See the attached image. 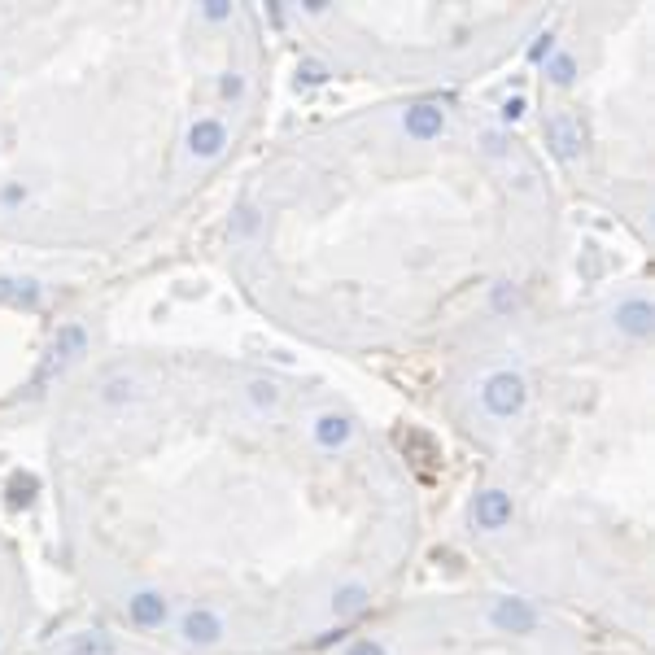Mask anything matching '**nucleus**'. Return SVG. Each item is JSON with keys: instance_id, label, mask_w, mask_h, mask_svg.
<instances>
[{"instance_id": "obj_1", "label": "nucleus", "mask_w": 655, "mask_h": 655, "mask_svg": "<svg viewBox=\"0 0 655 655\" xmlns=\"http://www.w3.org/2000/svg\"><path fill=\"white\" fill-rule=\"evenodd\" d=\"M158 481L110 533V599L171 655H319L407 586L424 494L407 455L324 376L262 359L136 372Z\"/></svg>"}, {"instance_id": "obj_2", "label": "nucleus", "mask_w": 655, "mask_h": 655, "mask_svg": "<svg viewBox=\"0 0 655 655\" xmlns=\"http://www.w3.org/2000/svg\"><path fill=\"white\" fill-rule=\"evenodd\" d=\"M564 201L507 118L402 92L289 131L236 193L228 262L276 328L359 359L455 354L551 302Z\"/></svg>"}, {"instance_id": "obj_3", "label": "nucleus", "mask_w": 655, "mask_h": 655, "mask_svg": "<svg viewBox=\"0 0 655 655\" xmlns=\"http://www.w3.org/2000/svg\"><path fill=\"white\" fill-rule=\"evenodd\" d=\"M476 463L463 533L494 586L651 647V297L542 302L446 359Z\"/></svg>"}, {"instance_id": "obj_4", "label": "nucleus", "mask_w": 655, "mask_h": 655, "mask_svg": "<svg viewBox=\"0 0 655 655\" xmlns=\"http://www.w3.org/2000/svg\"><path fill=\"white\" fill-rule=\"evenodd\" d=\"M542 131L577 193L651 232V14L568 9L546 22Z\"/></svg>"}, {"instance_id": "obj_5", "label": "nucleus", "mask_w": 655, "mask_h": 655, "mask_svg": "<svg viewBox=\"0 0 655 655\" xmlns=\"http://www.w3.org/2000/svg\"><path fill=\"white\" fill-rule=\"evenodd\" d=\"M354 79L398 83L407 92H446V83L485 75L529 44L551 9L538 5H306L280 14Z\"/></svg>"}, {"instance_id": "obj_6", "label": "nucleus", "mask_w": 655, "mask_h": 655, "mask_svg": "<svg viewBox=\"0 0 655 655\" xmlns=\"http://www.w3.org/2000/svg\"><path fill=\"white\" fill-rule=\"evenodd\" d=\"M319 655H647L507 586L398 594Z\"/></svg>"}]
</instances>
